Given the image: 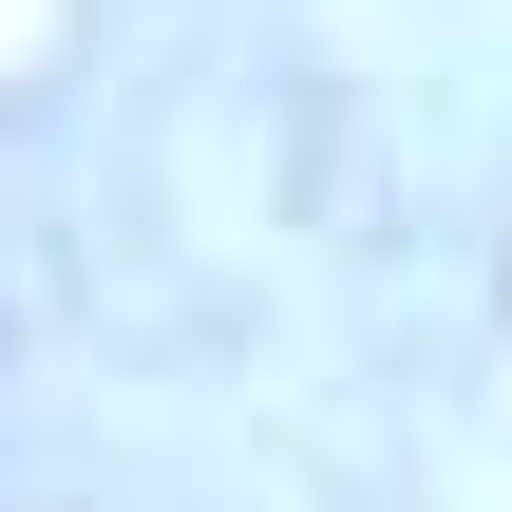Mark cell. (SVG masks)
<instances>
[]
</instances>
